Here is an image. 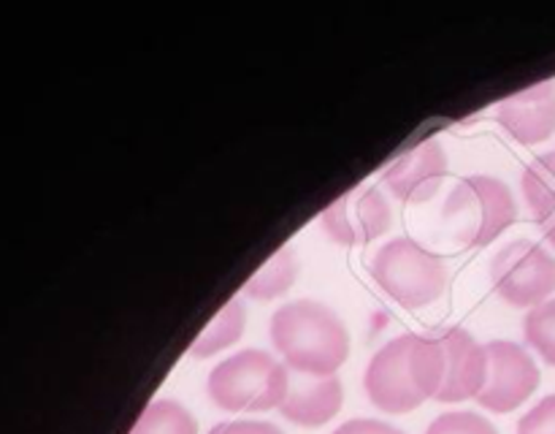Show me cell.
<instances>
[{"instance_id": "cell-8", "label": "cell", "mask_w": 555, "mask_h": 434, "mask_svg": "<svg viewBox=\"0 0 555 434\" xmlns=\"http://www.w3.org/2000/svg\"><path fill=\"white\" fill-rule=\"evenodd\" d=\"M320 228L341 247H361L390 228V206L372 184L347 190L320 215Z\"/></svg>"}, {"instance_id": "cell-18", "label": "cell", "mask_w": 555, "mask_h": 434, "mask_svg": "<svg viewBox=\"0 0 555 434\" xmlns=\"http://www.w3.org/2000/svg\"><path fill=\"white\" fill-rule=\"evenodd\" d=\"M426 434H499L488 418L477 416V412H444L439 416L431 426L426 429Z\"/></svg>"}, {"instance_id": "cell-21", "label": "cell", "mask_w": 555, "mask_h": 434, "mask_svg": "<svg viewBox=\"0 0 555 434\" xmlns=\"http://www.w3.org/2000/svg\"><path fill=\"white\" fill-rule=\"evenodd\" d=\"M334 434H404L399 432L390 423L377 421V418H352V421H345Z\"/></svg>"}, {"instance_id": "cell-10", "label": "cell", "mask_w": 555, "mask_h": 434, "mask_svg": "<svg viewBox=\"0 0 555 434\" xmlns=\"http://www.w3.org/2000/svg\"><path fill=\"white\" fill-rule=\"evenodd\" d=\"M444 177H448V155L437 139H426L390 163L383 174V182L396 199L423 204L442 188Z\"/></svg>"}, {"instance_id": "cell-12", "label": "cell", "mask_w": 555, "mask_h": 434, "mask_svg": "<svg viewBox=\"0 0 555 434\" xmlns=\"http://www.w3.org/2000/svg\"><path fill=\"white\" fill-rule=\"evenodd\" d=\"M341 401H345V391H341V380L336 374L314 378V374L291 372L280 412L298 426L314 429L339 416Z\"/></svg>"}, {"instance_id": "cell-4", "label": "cell", "mask_w": 555, "mask_h": 434, "mask_svg": "<svg viewBox=\"0 0 555 434\" xmlns=\"http://www.w3.org/2000/svg\"><path fill=\"white\" fill-rule=\"evenodd\" d=\"M442 217L461 244L486 247L518 220V204L507 182L488 174H472L448 195Z\"/></svg>"}, {"instance_id": "cell-22", "label": "cell", "mask_w": 555, "mask_h": 434, "mask_svg": "<svg viewBox=\"0 0 555 434\" xmlns=\"http://www.w3.org/2000/svg\"><path fill=\"white\" fill-rule=\"evenodd\" d=\"M542 233H545V239H547V242H551L553 244V247H555V215L551 217V220H547V222H542Z\"/></svg>"}, {"instance_id": "cell-16", "label": "cell", "mask_w": 555, "mask_h": 434, "mask_svg": "<svg viewBox=\"0 0 555 434\" xmlns=\"http://www.w3.org/2000/svg\"><path fill=\"white\" fill-rule=\"evenodd\" d=\"M130 434H198V423L179 401L157 399L144 407Z\"/></svg>"}, {"instance_id": "cell-3", "label": "cell", "mask_w": 555, "mask_h": 434, "mask_svg": "<svg viewBox=\"0 0 555 434\" xmlns=\"http://www.w3.org/2000/svg\"><path fill=\"white\" fill-rule=\"evenodd\" d=\"M287 378L291 369L271 353L247 347L211 369L206 391L209 399L228 412H263L282 405Z\"/></svg>"}, {"instance_id": "cell-23", "label": "cell", "mask_w": 555, "mask_h": 434, "mask_svg": "<svg viewBox=\"0 0 555 434\" xmlns=\"http://www.w3.org/2000/svg\"><path fill=\"white\" fill-rule=\"evenodd\" d=\"M551 155H553V163H555V152H551Z\"/></svg>"}, {"instance_id": "cell-11", "label": "cell", "mask_w": 555, "mask_h": 434, "mask_svg": "<svg viewBox=\"0 0 555 434\" xmlns=\"http://www.w3.org/2000/svg\"><path fill=\"white\" fill-rule=\"evenodd\" d=\"M496 119L520 144H540L555 133V81H540L496 106Z\"/></svg>"}, {"instance_id": "cell-7", "label": "cell", "mask_w": 555, "mask_h": 434, "mask_svg": "<svg viewBox=\"0 0 555 434\" xmlns=\"http://www.w3.org/2000/svg\"><path fill=\"white\" fill-rule=\"evenodd\" d=\"M488 350V378L477 394L486 410L513 412L540 388V367L524 345L509 340H493Z\"/></svg>"}, {"instance_id": "cell-1", "label": "cell", "mask_w": 555, "mask_h": 434, "mask_svg": "<svg viewBox=\"0 0 555 434\" xmlns=\"http://www.w3.org/2000/svg\"><path fill=\"white\" fill-rule=\"evenodd\" d=\"M442 380L444 356L434 334H401L374 353L363 385L379 410L401 416L437 399Z\"/></svg>"}, {"instance_id": "cell-9", "label": "cell", "mask_w": 555, "mask_h": 434, "mask_svg": "<svg viewBox=\"0 0 555 434\" xmlns=\"http://www.w3.org/2000/svg\"><path fill=\"white\" fill-rule=\"evenodd\" d=\"M444 356V380L437 401L477 399L488 378V350L461 326H444L434 331Z\"/></svg>"}, {"instance_id": "cell-17", "label": "cell", "mask_w": 555, "mask_h": 434, "mask_svg": "<svg viewBox=\"0 0 555 434\" xmlns=\"http://www.w3.org/2000/svg\"><path fill=\"white\" fill-rule=\"evenodd\" d=\"M526 342L555 367V298H547L540 307L529 309L524 320Z\"/></svg>"}, {"instance_id": "cell-6", "label": "cell", "mask_w": 555, "mask_h": 434, "mask_svg": "<svg viewBox=\"0 0 555 434\" xmlns=\"http://www.w3.org/2000/svg\"><path fill=\"white\" fill-rule=\"evenodd\" d=\"M491 282L513 307H540L555 293V258L542 244L515 239L491 260Z\"/></svg>"}, {"instance_id": "cell-19", "label": "cell", "mask_w": 555, "mask_h": 434, "mask_svg": "<svg viewBox=\"0 0 555 434\" xmlns=\"http://www.w3.org/2000/svg\"><path fill=\"white\" fill-rule=\"evenodd\" d=\"M518 434H555V394L545 396L520 418Z\"/></svg>"}, {"instance_id": "cell-13", "label": "cell", "mask_w": 555, "mask_h": 434, "mask_svg": "<svg viewBox=\"0 0 555 434\" xmlns=\"http://www.w3.org/2000/svg\"><path fill=\"white\" fill-rule=\"evenodd\" d=\"M244 323H247V309H244V302L242 298H231V302L220 309V315L206 323V329L201 331L198 340L190 345V356L209 358L215 356V353L225 350V347L236 345L244 334Z\"/></svg>"}, {"instance_id": "cell-5", "label": "cell", "mask_w": 555, "mask_h": 434, "mask_svg": "<svg viewBox=\"0 0 555 434\" xmlns=\"http://www.w3.org/2000/svg\"><path fill=\"white\" fill-rule=\"evenodd\" d=\"M372 275L377 285L406 309L437 302L448 282L442 255L431 253L410 237L390 239L388 244H383L372 260Z\"/></svg>"}, {"instance_id": "cell-20", "label": "cell", "mask_w": 555, "mask_h": 434, "mask_svg": "<svg viewBox=\"0 0 555 434\" xmlns=\"http://www.w3.org/2000/svg\"><path fill=\"white\" fill-rule=\"evenodd\" d=\"M209 434H285L271 421H225L217 423Z\"/></svg>"}, {"instance_id": "cell-14", "label": "cell", "mask_w": 555, "mask_h": 434, "mask_svg": "<svg viewBox=\"0 0 555 434\" xmlns=\"http://www.w3.org/2000/svg\"><path fill=\"white\" fill-rule=\"evenodd\" d=\"M298 277V260L291 247H282L271 255L263 264V269L255 271L247 282H244V293L258 302H271V298L285 296L293 288Z\"/></svg>"}, {"instance_id": "cell-2", "label": "cell", "mask_w": 555, "mask_h": 434, "mask_svg": "<svg viewBox=\"0 0 555 434\" xmlns=\"http://www.w3.org/2000/svg\"><path fill=\"white\" fill-rule=\"evenodd\" d=\"M271 342L285 358L291 372L336 374L350 356V331L345 320L314 298L282 304L271 315Z\"/></svg>"}, {"instance_id": "cell-15", "label": "cell", "mask_w": 555, "mask_h": 434, "mask_svg": "<svg viewBox=\"0 0 555 434\" xmlns=\"http://www.w3.org/2000/svg\"><path fill=\"white\" fill-rule=\"evenodd\" d=\"M520 188H524V199L534 215L537 226L551 220L555 215V163L551 152L526 166Z\"/></svg>"}]
</instances>
